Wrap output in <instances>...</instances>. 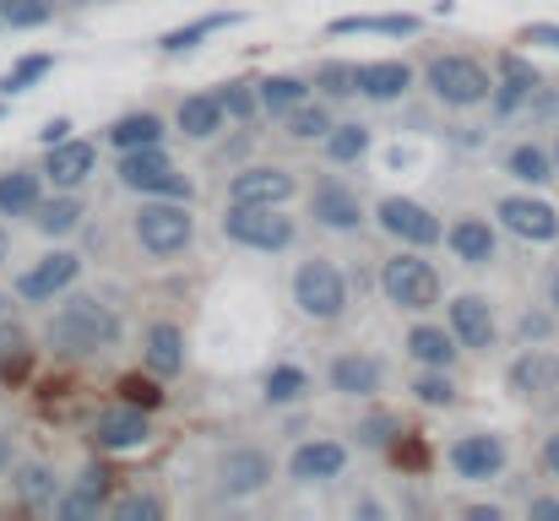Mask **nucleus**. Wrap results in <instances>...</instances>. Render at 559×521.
I'll list each match as a JSON object with an SVG mask.
<instances>
[{"instance_id": "nucleus-1", "label": "nucleus", "mask_w": 559, "mask_h": 521, "mask_svg": "<svg viewBox=\"0 0 559 521\" xmlns=\"http://www.w3.org/2000/svg\"><path fill=\"white\" fill-rule=\"evenodd\" d=\"M44 338L60 353H98V347H109L120 338V316L109 305H98V299H66Z\"/></svg>"}, {"instance_id": "nucleus-2", "label": "nucleus", "mask_w": 559, "mask_h": 521, "mask_svg": "<svg viewBox=\"0 0 559 521\" xmlns=\"http://www.w3.org/2000/svg\"><path fill=\"white\" fill-rule=\"evenodd\" d=\"M380 288H385V299H391L396 310H435V305H440V277H435V267H429L424 256H413V250H402L396 261H385Z\"/></svg>"}, {"instance_id": "nucleus-3", "label": "nucleus", "mask_w": 559, "mask_h": 521, "mask_svg": "<svg viewBox=\"0 0 559 521\" xmlns=\"http://www.w3.org/2000/svg\"><path fill=\"white\" fill-rule=\"evenodd\" d=\"M223 234L234 245H250V250H283V245H294V217H283L277 206L234 201L228 217H223Z\"/></svg>"}, {"instance_id": "nucleus-4", "label": "nucleus", "mask_w": 559, "mask_h": 521, "mask_svg": "<svg viewBox=\"0 0 559 521\" xmlns=\"http://www.w3.org/2000/svg\"><path fill=\"white\" fill-rule=\"evenodd\" d=\"M429 87H435V98L467 109V104H484L495 82H489V71H484L478 60H467V55H435V60H429Z\"/></svg>"}, {"instance_id": "nucleus-5", "label": "nucleus", "mask_w": 559, "mask_h": 521, "mask_svg": "<svg viewBox=\"0 0 559 521\" xmlns=\"http://www.w3.org/2000/svg\"><path fill=\"white\" fill-rule=\"evenodd\" d=\"M294 299H299L305 316H316V321H337L343 305H348V283H343V272H337L332 261H305L299 277H294Z\"/></svg>"}, {"instance_id": "nucleus-6", "label": "nucleus", "mask_w": 559, "mask_h": 521, "mask_svg": "<svg viewBox=\"0 0 559 521\" xmlns=\"http://www.w3.org/2000/svg\"><path fill=\"white\" fill-rule=\"evenodd\" d=\"M190 234H195V223H190L186 201H147L142 212H136V239L153 250V256H175V250H186Z\"/></svg>"}, {"instance_id": "nucleus-7", "label": "nucleus", "mask_w": 559, "mask_h": 521, "mask_svg": "<svg viewBox=\"0 0 559 521\" xmlns=\"http://www.w3.org/2000/svg\"><path fill=\"white\" fill-rule=\"evenodd\" d=\"M120 179H126L131 190H158V196L190 201V179L169 169V158H164L158 142H153V147H131V153L120 158Z\"/></svg>"}, {"instance_id": "nucleus-8", "label": "nucleus", "mask_w": 559, "mask_h": 521, "mask_svg": "<svg viewBox=\"0 0 559 521\" xmlns=\"http://www.w3.org/2000/svg\"><path fill=\"white\" fill-rule=\"evenodd\" d=\"M495 212H500V223H506L516 239H538V245L559 239V212L549 201H538V196H506Z\"/></svg>"}, {"instance_id": "nucleus-9", "label": "nucleus", "mask_w": 559, "mask_h": 521, "mask_svg": "<svg viewBox=\"0 0 559 521\" xmlns=\"http://www.w3.org/2000/svg\"><path fill=\"white\" fill-rule=\"evenodd\" d=\"M380 228L391 234V239H402V245H435L445 228L418 206V201H407V196H385L380 201Z\"/></svg>"}, {"instance_id": "nucleus-10", "label": "nucleus", "mask_w": 559, "mask_h": 521, "mask_svg": "<svg viewBox=\"0 0 559 521\" xmlns=\"http://www.w3.org/2000/svg\"><path fill=\"white\" fill-rule=\"evenodd\" d=\"M76 272H82V261H76L71 250H55V256H44L33 272L16 277V294H22V299H55L60 288L76 283Z\"/></svg>"}, {"instance_id": "nucleus-11", "label": "nucleus", "mask_w": 559, "mask_h": 521, "mask_svg": "<svg viewBox=\"0 0 559 521\" xmlns=\"http://www.w3.org/2000/svg\"><path fill=\"white\" fill-rule=\"evenodd\" d=\"M288 196H294V174L288 169H245L228 185V201H255V206H283Z\"/></svg>"}, {"instance_id": "nucleus-12", "label": "nucleus", "mask_w": 559, "mask_h": 521, "mask_svg": "<svg viewBox=\"0 0 559 521\" xmlns=\"http://www.w3.org/2000/svg\"><path fill=\"white\" fill-rule=\"evenodd\" d=\"M93 440H98V451H136L142 440H147V407H120V413H104L98 424H93Z\"/></svg>"}, {"instance_id": "nucleus-13", "label": "nucleus", "mask_w": 559, "mask_h": 521, "mask_svg": "<svg viewBox=\"0 0 559 521\" xmlns=\"http://www.w3.org/2000/svg\"><path fill=\"white\" fill-rule=\"evenodd\" d=\"M451 467H456L462 478H495V473L506 467V446H500L495 435H462V440L451 446Z\"/></svg>"}, {"instance_id": "nucleus-14", "label": "nucleus", "mask_w": 559, "mask_h": 521, "mask_svg": "<svg viewBox=\"0 0 559 521\" xmlns=\"http://www.w3.org/2000/svg\"><path fill=\"white\" fill-rule=\"evenodd\" d=\"M451 332H456V343H467V347L495 343V310H489V299L462 294V299L451 305Z\"/></svg>"}, {"instance_id": "nucleus-15", "label": "nucleus", "mask_w": 559, "mask_h": 521, "mask_svg": "<svg viewBox=\"0 0 559 521\" xmlns=\"http://www.w3.org/2000/svg\"><path fill=\"white\" fill-rule=\"evenodd\" d=\"M294 478L299 484H321V478H337L343 467H348V451L337 446V440H310V446H299L294 451Z\"/></svg>"}, {"instance_id": "nucleus-16", "label": "nucleus", "mask_w": 559, "mask_h": 521, "mask_svg": "<svg viewBox=\"0 0 559 521\" xmlns=\"http://www.w3.org/2000/svg\"><path fill=\"white\" fill-rule=\"evenodd\" d=\"M316 217L326 223V228H359V196L343 185V179H321L316 185Z\"/></svg>"}, {"instance_id": "nucleus-17", "label": "nucleus", "mask_w": 559, "mask_h": 521, "mask_svg": "<svg viewBox=\"0 0 559 521\" xmlns=\"http://www.w3.org/2000/svg\"><path fill=\"white\" fill-rule=\"evenodd\" d=\"M217 473H223V489L228 495H255L272 478V462H266V451H228Z\"/></svg>"}, {"instance_id": "nucleus-18", "label": "nucleus", "mask_w": 559, "mask_h": 521, "mask_svg": "<svg viewBox=\"0 0 559 521\" xmlns=\"http://www.w3.org/2000/svg\"><path fill=\"white\" fill-rule=\"evenodd\" d=\"M511 391H522V396H544V391H559V358L555 353H522L516 364H511Z\"/></svg>"}, {"instance_id": "nucleus-19", "label": "nucleus", "mask_w": 559, "mask_h": 521, "mask_svg": "<svg viewBox=\"0 0 559 521\" xmlns=\"http://www.w3.org/2000/svg\"><path fill=\"white\" fill-rule=\"evenodd\" d=\"M407 87H413V71H407L402 60H370V66H359V93L374 98V104L402 98Z\"/></svg>"}, {"instance_id": "nucleus-20", "label": "nucleus", "mask_w": 559, "mask_h": 521, "mask_svg": "<svg viewBox=\"0 0 559 521\" xmlns=\"http://www.w3.org/2000/svg\"><path fill=\"white\" fill-rule=\"evenodd\" d=\"M104 500H109V473H104V467H87V473H82V484H76L55 511H60L66 521H87V517H98V511H104Z\"/></svg>"}, {"instance_id": "nucleus-21", "label": "nucleus", "mask_w": 559, "mask_h": 521, "mask_svg": "<svg viewBox=\"0 0 559 521\" xmlns=\"http://www.w3.org/2000/svg\"><path fill=\"white\" fill-rule=\"evenodd\" d=\"M93 158H98V153H93L87 142H55V147H49V164H44V174H49L60 190H71V185H82V179L93 174Z\"/></svg>"}, {"instance_id": "nucleus-22", "label": "nucleus", "mask_w": 559, "mask_h": 521, "mask_svg": "<svg viewBox=\"0 0 559 521\" xmlns=\"http://www.w3.org/2000/svg\"><path fill=\"white\" fill-rule=\"evenodd\" d=\"M451 250L467 261V267H489L495 261V228L484 223V217H462V223H451Z\"/></svg>"}, {"instance_id": "nucleus-23", "label": "nucleus", "mask_w": 559, "mask_h": 521, "mask_svg": "<svg viewBox=\"0 0 559 521\" xmlns=\"http://www.w3.org/2000/svg\"><path fill=\"white\" fill-rule=\"evenodd\" d=\"M533 87H538V71L522 55H500V93H495L500 115H511L522 98H533Z\"/></svg>"}, {"instance_id": "nucleus-24", "label": "nucleus", "mask_w": 559, "mask_h": 521, "mask_svg": "<svg viewBox=\"0 0 559 521\" xmlns=\"http://www.w3.org/2000/svg\"><path fill=\"white\" fill-rule=\"evenodd\" d=\"M332 386L348 391V396H370V391H380V364L370 353H343L332 364Z\"/></svg>"}, {"instance_id": "nucleus-25", "label": "nucleus", "mask_w": 559, "mask_h": 521, "mask_svg": "<svg viewBox=\"0 0 559 521\" xmlns=\"http://www.w3.org/2000/svg\"><path fill=\"white\" fill-rule=\"evenodd\" d=\"M223 115H228V109H223L217 93H195V98L180 104V131H186V137H212V131L223 126Z\"/></svg>"}, {"instance_id": "nucleus-26", "label": "nucleus", "mask_w": 559, "mask_h": 521, "mask_svg": "<svg viewBox=\"0 0 559 521\" xmlns=\"http://www.w3.org/2000/svg\"><path fill=\"white\" fill-rule=\"evenodd\" d=\"M109 142H115L120 153H131V147H153V142H164V120H158V115H126V120L109 126Z\"/></svg>"}, {"instance_id": "nucleus-27", "label": "nucleus", "mask_w": 559, "mask_h": 521, "mask_svg": "<svg viewBox=\"0 0 559 521\" xmlns=\"http://www.w3.org/2000/svg\"><path fill=\"white\" fill-rule=\"evenodd\" d=\"M456 332H440V327H418L413 338H407V353L418 358V364H429V369H445L451 358H456V343H451Z\"/></svg>"}, {"instance_id": "nucleus-28", "label": "nucleus", "mask_w": 559, "mask_h": 521, "mask_svg": "<svg viewBox=\"0 0 559 521\" xmlns=\"http://www.w3.org/2000/svg\"><path fill=\"white\" fill-rule=\"evenodd\" d=\"M0 212L5 217L38 212V174H0Z\"/></svg>"}, {"instance_id": "nucleus-29", "label": "nucleus", "mask_w": 559, "mask_h": 521, "mask_svg": "<svg viewBox=\"0 0 559 521\" xmlns=\"http://www.w3.org/2000/svg\"><path fill=\"white\" fill-rule=\"evenodd\" d=\"M147 364H153L158 375H180V369H186V343H180L175 327H153V338H147Z\"/></svg>"}, {"instance_id": "nucleus-30", "label": "nucleus", "mask_w": 559, "mask_h": 521, "mask_svg": "<svg viewBox=\"0 0 559 521\" xmlns=\"http://www.w3.org/2000/svg\"><path fill=\"white\" fill-rule=\"evenodd\" d=\"M506 169L516 174V179H527V185H544V179H555V158L538 147V142H522V147H511V158H506Z\"/></svg>"}, {"instance_id": "nucleus-31", "label": "nucleus", "mask_w": 559, "mask_h": 521, "mask_svg": "<svg viewBox=\"0 0 559 521\" xmlns=\"http://www.w3.org/2000/svg\"><path fill=\"white\" fill-rule=\"evenodd\" d=\"M305 104V82L299 76H266L261 82V109L266 115H294Z\"/></svg>"}, {"instance_id": "nucleus-32", "label": "nucleus", "mask_w": 559, "mask_h": 521, "mask_svg": "<svg viewBox=\"0 0 559 521\" xmlns=\"http://www.w3.org/2000/svg\"><path fill=\"white\" fill-rule=\"evenodd\" d=\"M365 147H370L365 126H332V137H326V158L332 164H354V158H365Z\"/></svg>"}, {"instance_id": "nucleus-33", "label": "nucleus", "mask_w": 559, "mask_h": 521, "mask_svg": "<svg viewBox=\"0 0 559 521\" xmlns=\"http://www.w3.org/2000/svg\"><path fill=\"white\" fill-rule=\"evenodd\" d=\"M76 217H82V201L76 196H60V201H38V228L44 234H71L76 228Z\"/></svg>"}, {"instance_id": "nucleus-34", "label": "nucleus", "mask_w": 559, "mask_h": 521, "mask_svg": "<svg viewBox=\"0 0 559 521\" xmlns=\"http://www.w3.org/2000/svg\"><path fill=\"white\" fill-rule=\"evenodd\" d=\"M418 16H337L332 33H413Z\"/></svg>"}, {"instance_id": "nucleus-35", "label": "nucleus", "mask_w": 559, "mask_h": 521, "mask_svg": "<svg viewBox=\"0 0 559 521\" xmlns=\"http://www.w3.org/2000/svg\"><path fill=\"white\" fill-rule=\"evenodd\" d=\"M288 137H299V142H316V137H332V115H326L321 104H299V109L288 115Z\"/></svg>"}, {"instance_id": "nucleus-36", "label": "nucleus", "mask_w": 559, "mask_h": 521, "mask_svg": "<svg viewBox=\"0 0 559 521\" xmlns=\"http://www.w3.org/2000/svg\"><path fill=\"white\" fill-rule=\"evenodd\" d=\"M305 391H310V375L294 369V364H277V369L266 375V396H272V402H299Z\"/></svg>"}, {"instance_id": "nucleus-37", "label": "nucleus", "mask_w": 559, "mask_h": 521, "mask_svg": "<svg viewBox=\"0 0 559 521\" xmlns=\"http://www.w3.org/2000/svg\"><path fill=\"white\" fill-rule=\"evenodd\" d=\"M228 22H234V16L217 11V16H201V22H190V27H175V33H164V49L180 55V49H190L195 38H206V33H217V27H228Z\"/></svg>"}, {"instance_id": "nucleus-38", "label": "nucleus", "mask_w": 559, "mask_h": 521, "mask_svg": "<svg viewBox=\"0 0 559 521\" xmlns=\"http://www.w3.org/2000/svg\"><path fill=\"white\" fill-rule=\"evenodd\" d=\"M0 22L5 27H44L49 22V0H0Z\"/></svg>"}, {"instance_id": "nucleus-39", "label": "nucleus", "mask_w": 559, "mask_h": 521, "mask_svg": "<svg viewBox=\"0 0 559 521\" xmlns=\"http://www.w3.org/2000/svg\"><path fill=\"white\" fill-rule=\"evenodd\" d=\"M418 402L424 407H451L456 402V386H451V375H440V369H429V375H418Z\"/></svg>"}, {"instance_id": "nucleus-40", "label": "nucleus", "mask_w": 559, "mask_h": 521, "mask_svg": "<svg viewBox=\"0 0 559 521\" xmlns=\"http://www.w3.org/2000/svg\"><path fill=\"white\" fill-rule=\"evenodd\" d=\"M16 489H22L27 506H60V500H55V484H49L44 467H22V473H16Z\"/></svg>"}, {"instance_id": "nucleus-41", "label": "nucleus", "mask_w": 559, "mask_h": 521, "mask_svg": "<svg viewBox=\"0 0 559 521\" xmlns=\"http://www.w3.org/2000/svg\"><path fill=\"white\" fill-rule=\"evenodd\" d=\"M217 98H223V109H228L234 120H250V115L261 109V93H250L245 82H223V93H217Z\"/></svg>"}, {"instance_id": "nucleus-42", "label": "nucleus", "mask_w": 559, "mask_h": 521, "mask_svg": "<svg viewBox=\"0 0 559 521\" xmlns=\"http://www.w3.org/2000/svg\"><path fill=\"white\" fill-rule=\"evenodd\" d=\"M321 87L326 93H359V66H343V60H332V66H321Z\"/></svg>"}, {"instance_id": "nucleus-43", "label": "nucleus", "mask_w": 559, "mask_h": 521, "mask_svg": "<svg viewBox=\"0 0 559 521\" xmlns=\"http://www.w3.org/2000/svg\"><path fill=\"white\" fill-rule=\"evenodd\" d=\"M120 396H126L131 407H158V402H164V391H158L153 380H142V375H126V380H120Z\"/></svg>"}, {"instance_id": "nucleus-44", "label": "nucleus", "mask_w": 559, "mask_h": 521, "mask_svg": "<svg viewBox=\"0 0 559 521\" xmlns=\"http://www.w3.org/2000/svg\"><path fill=\"white\" fill-rule=\"evenodd\" d=\"M49 66H55L49 55H27V60H22V66H16V71H11V76H5L0 87H5V93H16V87H27V82H38V76L49 71Z\"/></svg>"}, {"instance_id": "nucleus-45", "label": "nucleus", "mask_w": 559, "mask_h": 521, "mask_svg": "<svg viewBox=\"0 0 559 521\" xmlns=\"http://www.w3.org/2000/svg\"><path fill=\"white\" fill-rule=\"evenodd\" d=\"M115 517H120V521H153V517H158V500H147V495L120 500V506H115Z\"/></svg>"}, {"instance_id": "nucleus-46", "label": "nucleus", "mask_w": 559, "mask_h": 521, "mask_svg": "<svg viewBox=\"0 0 559 521\" xmlns=\"http://www.w3.org/2000/svg\"><path fill=\"white\" fill-rule=\"evenodd\" d=\"M522 38H527V44H549V49H559V27L555 22H533Z\"/></svg>"}, {"instance_id": "nucleus-47", "label": "nucleus", "mask_w": 559, "mask_h": 521, "mask_svg": "<svg viewBox=\"0 0 559 521\" xmlns=\"http://www.w3.org/2000/svg\"><path fill=\"white\" fill-rule=\"evenodd\" d=\"M359 440H365V446H385V440H391V418H370V424L359 429Z\"/></svg>"}, {"instance_id": "nucleus-48", "label": "nucleus", "mask_w": 559, "mask_h": 521, "mask_svg": "<svg viewBox=\"0 0 559 521\" xmlns=\"http://www.w3.org/2000/svg\"><path fill=\"white\" fill-rule=\"evenodd\" d=\"M549 332V316H522V338L533 343V338H544Z\"/></svg>"}, {"instance_id": "nucleus-49", "label": "nucleus", "mask_w": 559, "mask_h": 521, "mask_svg": "<svg viewBox=\"0 0 559 521\" xmlns=\"http://www.w3.org/2000/svg\"><path fill=\"white\" fill-rule=\"evenodd\" d=\"M533 517H538V521H559V500H533Z\"/></svg>"}, {"instance_id": "nucleus-50", "label": "nucleus", "mask_w": 559, "mask_h": 521, "mask_svg": "<svg viewBox=\"0 0 559 521\" xmlns=\"http://www.w3.org/2000/svg\"><path fill=\"white\" fill-rule=\"evenodd\" d=\"M544 467L559 478V435H549V446H544Z\"/></svg>"}, {"instance_id": "nucleus-51", "label": "nucleus", "mask_w": 559, "mask_h": 521, "mask_svg": "<svg viewBox=\"0 0 559 521\" xmlns=\"http://www.w3.org/2000/svg\"><path fill=\"white\" fill-rule=\"evenodd\" d=\"M66 131H71V126H66V120H49V126H44V142H49V147H55V142H66Z\"/></svg>"}, {"instance_id": "nucleus-52", "label": "nucleus", "mask_w": 559, "mask_h": 521, "mask_svg": "<svg viewBox=\"0 0 559 521\" xmlns=\"http://www.w3.org/2000/svg\"><path fill=\"white\" fill-rule=\"evenodd\" d=\"M467 517H473V521H500V511H495V506H473Z\"/></svg>"}, {"instance_id": "nucleus-53", "label": "nucleus", "mask_w": 559, "mask_h": 521, "mask_svg": "<svg viewBox=\"0 0 559 521\" xmlns=\"http://www.w3.org/2000/svg\"><path fill=\"white\" fill-rule=\"evenodd\" d=\"M549 305H555V316H559V272H549Z\"/></svg>"}, {"instance_id": "nucleus-54", "label": "nucleus", "mask_w": 559, "mask_h": 521, "mask_svg": "<svg viewBox=\"0 0 559 521\" xmlns=\"http://www.w3.org/2000/svg\"><path fill=\"white\" fill-rule=\"evenodd\" d=\"M5 462H11V440L0 435V467H5Z\"/></svg>"}, {"instance_id": "nucleus-55", "label": "nucleus", "mask_w": 559, "mask_h": 521, "mask_svg": "<svg viewBox=\"0 0 559 521\" xmlns=\"http://www.w3.org/2000/svg\"><path fill=\"white\" fill-rule=\"evenodd\" d=\"M0 261H5V234H0Z\"/></svg>"}, {"instance_id": "nucleus-56", "label": "nucleus", "mask_w": 559, "mask_h": 521, "mask_svg": "<svg viewBox=\"0 0 559 521\" xmlns=\"http://www.w3.org/2000/svg\"><path fill=\"white\" fill-rule=\"evenodd\" d=\"M555 169H559V147H555Z\"/></svg>"}, {"instance_id": "nucleus-57", "label": "nucleus", "mask_w": 559, "mask_h": 521, "mask_svg": "<svg viewBox=\"0 0 559 521\" xmlns=\"http://www.w3.org/2000/svg\"><path fill=\"white\" fill-rule=\"evenodd\" d=\"M0 305H5V299H0Z\"/></svg>"}, {"instance_id": "nucleus-58", "label": "nucleus", "mask_w": 559, "mask_h": 521, "mask_svg": "<svg viewBox=\"0 0 559 521\" xmlns=\"http://www.w3.org/2000/svg\"><path fill=\"white\" fill-rule=\"evenodd\" d=\"M0 27H5V22H0Z\"/></svg>"}]
</instances>
